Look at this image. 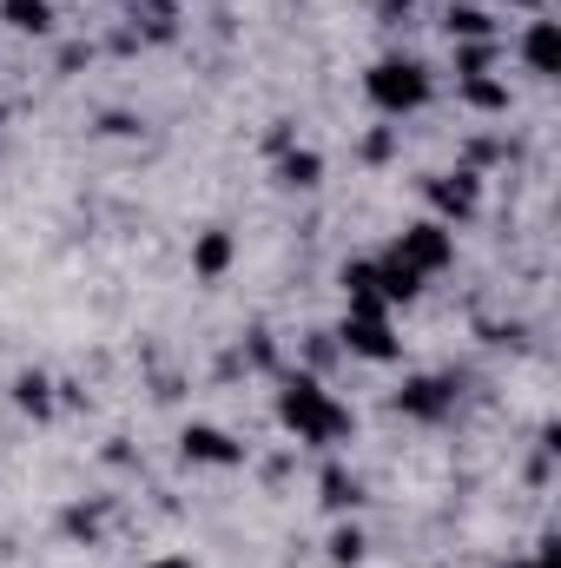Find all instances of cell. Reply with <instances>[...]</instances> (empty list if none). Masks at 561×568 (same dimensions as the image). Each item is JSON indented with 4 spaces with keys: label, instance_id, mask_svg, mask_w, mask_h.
<instances>
[{
    "label": "cell",
    "instance_id": "15",
    "mask_svg": "<svg viewBox=\"0 0 561 568\" xmlns=\"http://www.w3.org/2000/svg\"><path fill=\"white\" fill-rule=\"evenodd\" d=\"M13 404H20L27 417H40V424H47V417L60 410V397H53V377H47V371H20V377H13Z\"/></svg>",
    "mask_w": 561,
    "mask_h": 568
},
{
    "label": "cell",
    "instance_id": "6",
    "mask_svg": "<svg viewBox=\"0 0 561 568\" xmlns=\"http://www.w3.org/2000/svg\"><path fill=\"white\" fill-rule=\"evenodd\" d=\"M509 53H516V67H522L529 80H561V20L555 13H529V20L516 27Z\"/></svg>",
    "mask_w": 561,
    "mask_h": 568
},
{
    "label": "cell",
    "instance_id": "17",
    "mask_svg": "<svg viewBox=\"0 0 561 568\" xmlns=\"http://www.w3.org/2000/svg\"><path fill=\"white\" fill-rule=\"evenodd\" d=\"M496 60H502V40H456V80L496 73Z\"/></svg>",
    "mask_w": 561,
    "mask_h": 568
},
{
    "label": "cell",
    "instance_id": "18",
    "mask_svg": "<svg viewBox=\"0 0 561 568\" xmlns=\"http://www.w3.org/2000/svg\"><path fill=\"white\" fill-rule=\"evenodd\" d=\"M100 523H106V503H73V509L60 516V529H67L73 542H100Z\"/></svg>",
    "mask_w": 561,
    "mask_h": 568
},
{
    "label": "cell",
    "instance_id": "2",
    "mask_svg": "<svg viewBox=\"0 0 561 568\" xmlns=\"http://www.w3.org/2000/svg\"><path fill=\"white\" fill-rule=\"evenodd\" d=\"M364 100H370V113L377 120H417L436 106V73L422 67L417 53H377L370 67H364Z\"/></svg>",
    "mask_w": 561,
    "mask_h": 568
},
{
    "label": "cell",
    "instance_id": "9",
    "mask_svg": "<svg viewBox=\"0 0 561 568\" xmlns=\"http://www.w3.org/2000/svg\"><path fill=\"white\" fill-rule=\"evenodd\" d=\"M232 265H238V239H232V225H205V232H192V278L198 284H225L232 278Z\"/></svg>",
    "mask_w": 561,
    "mask_h": 568
},
{
    "label": "cell",
    "instance_id": "7",
    "mask_svg": "<svg viewBox=\"0 0 561 568\" xmlns=\"http://www.w3.org/2000/svg\"><path fill=\"white\" fill-rule=\"evenodd\" d=\"M178 456L192 469H245L252 463V443H238L225 424H185L178 429Z\"/></svg>",
    "mask_w": 561,
    "mask_h": 568
},
{
    "label": "cell",
    "instance_id": "14",
    "mask_svg": "<svg viewBox=\"0 0 561 568\" xmlns=\"http://www.w3.org/2000/svg\"><path fill=\"white\" fill-rule=\"evenodd\" d=\"M324 556H330V568H357L364 556H370V536H364V523H357V516H337V529L324 536Z\"/></svg>",
    "mask_w": 561,
    "mask_h": 568
},
{
    "label": "cell",
    "instance_id": "21",
    "mask_svg": "<svg viewBox=\"0 0 561 568\" xmlns=\"http://www.w3.org/2000/svg\"><path fill=\"white\" fill-rule=\"evenodd\" d=\"M410 7H417V0H377V20L397 27V20H410Z\"/></svg>",
    "mask_w": 561,
    "mask_h": 568
},
{
    "label": "cell",
    "instance_id": "1",
    "mask_svg": "<svg viewBox=\"0 0 561 568\" xmlns=\"http://www.w3.org/2000/svg\"><path fill=\"white\" fill-rule=\"evenodd\" d=\"M272 417H278V429L290 443L324 449V456H337V449L350 443V429H357V410H350L317 371H284L278 397H272Z\"/></svg>",
    "mask_w": 561,
    "mask_h": 568
},
{
    "label": "cell",
    "instance_id": "13",
    "mask_svg": "<svg viewBox=\"0 0 561 568\" xmlns=\"http://www.w3.org/2000/svg\"><path fill=\"white\" fill-rule=\"evenodd\" d=\"M0 27L20 33V40H53L60 7H53V0H0Z\"/></svg>",
    "mask_w": 561,
    "mask_h": 568
},
{
    "label": "cell",
    "instance_id": "16",
    "mask_svg": "<svg viewBox=\"0 0 561 568\" xmlns=\"http://www.w3.org/2000/svg\"><path fill=\"white\" fill-rule=\"evenodd\" d=\"M456 93L476 106V113H509V80L496 73H476V80H456Z\"/></svg>",
    "mask_w": 561,
    "mask_h": 568
},
{
    "label": "cell",
    "instance_id": "3",
    "mask_svg": "<svg viewBox=\"0 0 561 568\" xmlns=\"http://www.w3.org/2000/svg\"><path fill=\"white\" fill-rule=\"evenodd\" d=\"M384 258H397V265H404V272H417L422 284L442 278V272L456 265V225H442V219H429V212H422V219H410V225L384 245Z\"/></svg>",
    "mask_w": 561,
    "mask_h": 568
},
{
    "label": "cell",
    "instance_id": "20",
    "mask_svg": "<svg viewBox=\"0 0 561 568\" xmlns=\"http://www.w3.org/2000/svg\"><path fill=\"white\" fill-rule=\"evenodd\" d=\"M509 568H561V549H555V536H542V542H536L529 556H516Z\"/></svg>",
    "mask_w": 561,
    "mask_h": 568
},
{
    "label": "cell",
    "instance_id": "5",
    "mask_svg": "<svg viewBox=\"0 0 561 568\" xmlns=\"http://www.w3.org/2000/svg\"><path fill=\"white\" fill-rule=\"evenodd\" d=\"M422 205H429V219H442V225H469V219L482 212V172H469V165L429 172V179H422Z\"/></svg>",
    "mask_w": 561,
    "mask_h": 568
},
{
    "label": "cell",
    "instance_id": "19",
    "mask_svg": "<svg viewBox=\"0 0 561 568\" xmlns=\"http://www.w3.org/2000/svg\"><path fill=\"white\" fill-rule=\"evenodd\" d=\"M397 133H404V126H377L370 140L357 145V152H364V165H390V159H397Z\"/></svg>",
    "mask_w": 561,
    "mask_h": 568
},
{
    "label": "cell",
    "instance_id": "8",
    "mask_svg": "<svg viewBox=\"0 0 561 568\" xmlns=\"http://www.w3.org/2000/svg\"><path fill=\"white\" fill-rule=\"evenodd\" d=\"M390 410L410 417V424H449V417H456V377H442V371L410 377V384L390 397Z\"/></svg>",
    "mask_w": 561,
    "mask_h": 568
},
{
    "label": "cell",
    "instance_id": "24",
    "mask_svg": "<svg viewBox=\"0 0 561 568\" xmlns=\"http://www.w3.org/2000/svg\"><path fill=\"white\" fill-rule=\"evenodd\" d=\"M0 120H7V113H0Z\"/></svg>",
    "mask_w": 561,
    "mask_h": 568
},
{
    "label": "cell",
    "instance_id": "22",
    "mask_svg": "<svg viewBox=\"0 0 561 568\" xmlns=\"http://www.w3.org/2000/svg\"><path fill=\"white\" fill-rule=\"evenodd\" d=\"M140 568H198L185 549H165V556H152V562H140Z\"/></svg>",
    "mask_w": 561,
    "mask_h": 568
},
{
    "label": "cell",
    "instance_id": "23",
    "mask_svg": "<svg viewBox=\"0 0 561 568\" xmlns=\"http://www.w3.org/2000/svg\"><path fill=\"white\" fill-rule=\"evenodd\" d=\"M442 7H449V0H442Z\"/></svg>",
    "mask_w": 561,
    "mask_h": 568
},
{
    "label": "cell",
    "instance_id": "11",
    "mask_svg": "<svg viewBox=\"0 0 561 568\" xmlns=\"http://www.w3.org/2000/svg\"><path fill=\"white\" fill-rule=\"evenodd\" d=\"M272 179H278L284 192H317L324 185V152L317 145H284L278 159H272Z\"/></svg>",
    "mask_w": 561,
    "mask_h": 568
},
{
    "label": "cell",
    "instance_id": "10",
    "mask_svg": "<svg viewBox=\"0 0 561 568\" xmlns=\"http://www.w3.org/2000/svg\"><path fill=\"white\" fill-rule=\"evenodd\" d=\"M317 503H324L330 516H357V509H364V476H357L344 456H324V469H317Z\"/></svg>",
    "mask_w": 561,
    "mask_h": 568
},
{
    "label": "cell",
    "instance_id": "4",
    "mask_svg": "<svg viewBox=\"0 0 561 568\" xmlns=\"http://www.w3.org/2000/svg\"><path fill=\"white\" fill-rule=\"evenodd\" d=\"M330 337H337V351L357 357V364H377V371L404 364V337H397L390 311H384V317H357V311H344V324H337Z\"/></svg>",
    "mask_w": 561,
    "mask_h": 568
},
{
    "label": "cell",
    "instance_id": "12",
    "mask_svg": "<svg viewBox=\"0 0 561 568\" xmlns=\"http://www.w3.org/2000/svg\"><path fill=\"white\" fill-rule=\"evenodd\" d=\"M442 33H449V47L456 40H502V20L482 0H449L442 7Z\"/></svg>",
    "mask_w": 561,
    "mask_h": 568
}]
</instances>
